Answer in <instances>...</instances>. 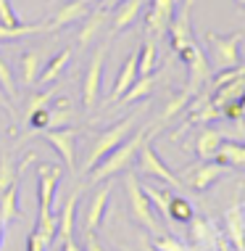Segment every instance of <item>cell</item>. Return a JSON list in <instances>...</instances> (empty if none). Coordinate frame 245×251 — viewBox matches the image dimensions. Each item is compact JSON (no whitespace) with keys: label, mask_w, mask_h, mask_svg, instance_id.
Masks as SVG:
<instances>
[{"label":"cell","mask_w":245,"mask_h":251,"mask_svg":"<svg viewBox=\"0 0 245 251\" xmlns=\"http://www.w3.org/2000/svg\"><path fill=\"white\" fill-rule=\"evenodd\" d=\"M148 135H151V130H148V127L134 130V132L124 140V143H119L111 153L103 156V159H100L98 164H95L90 172H87V175H90V182H106V180L116 177V175H121V172H127V169L134 164L137 151H140L142 140H145Z\"/></svg>","instance_id":"obj_1"},{"label":"cell","mask_w":245,"mask_h":251,"mask_svg":"<svg viewBox=\"0 0 245 251\" xmlns=\"http://www.w3.org/2000/svg\"><path fill=\"white\" fill-rule=\"evenodd\" d=\"M134 127H137V114H129V117L124 119H119L116 125H111L108 130H103L98 135V138L92 140V146H90V153H87V159H85V167H82V172H90V169L98 164L103 156H108L116 148L119 143H124V140L129 138V135L134 132Z\"/></svg>","instance_id":"obj_2"},{"label":"cell","mask_w":245,"mask_h":251,"mask_svg":"<svg viewBox=\"0 0 245 251\" xmlns=\"http://www.w3.org/2000/svg\"><path fill=\"white\" fill-rule=\"evenodd\" d=\"M211 53V69L222 72V69H232V66L240 64V43L243 35L235 32V35H216V32H206L203 35Z\"/></svg>","instance_id":"obj_3"},{"label":"cell","mask_w":245,"mask_h":251,"mask_svg":"<svg viewBox=\"0 0 245 251\" xmlns=\"http://www.w3.org/2000/svg\"><path fill=\"white\" fill-rule=\"evenodd\" d=\"M124 191H127L129 212H132L134 222L158 235V233H161V225H158V220H156V209L151 206V201H148L145 191H142V182L137 180V175H134V172H129L127 177H124Z\"/></svg>","instance_id":"obj_4"},{"label":"cell","mask_w":245,"mask_h":251,"mask_svg":"<svg viewBox=\"0 0 245 251\" xmlns=\"http://www.w3.org/2000/svg\"><path fill=\"white\" fill-rule=\"evenodd\" d=\"M29 135L43 138L47 146L56 148L64 169H69V172L77 169V135H79V130H74L71 125H66V127H45V130H35Z\"/></svg>","instance_id":"obj_5"},{"label":"cell","mask_w":245,"mask_h":251,"mask_svg":"<svg viewBox=\"0 0 245 251\" xmlns=\"http://www.w3.org/2000/svg\"><path fill=\"white\" fill-rule=\"evenodd\" d=\"M177 56H179L182 64L187 66V90L193 93V96H198L203 87L211 82V74H214L206 53H203V48L198 43H190L187 48H182Z\"/></svg>","instance_id":"obj_6"},{"label":"cell","mask_w":245,"mask_h":251,"mask_svg":"<svg viewBox=\"0 0 245 251\" xmlns=\"http://www.w3.org/2000/svg\"><path fill=\"white\" fill-rule=\"evenodd\" d=\"M108 45H111V37L95 48L92 61H90V66H87V72H85V79H82V106H85V111H92L95 103H98L100 82H103V64H106V56H108Z\"/></svg>","instance_id":"obj_7"},{"label":"cell","mask_w":245,"mask_h":251,"mask_svg":"<svg viewBox=\"0 0 245 251\" xmlns=\"http://www.w3.org/2000/svg\"><path fill=\"white\" fill-rule=\"evenodd\" d=\"M137 175L156 177V180L166 182V185H172V188H185V185H182V180L158 159V153H156V148L151 143V135L142 140V146H140V151H137Z\"/></svg>","instance_id":"obj_8"},{"label":"cell","mask_w":245,"mask_h":251,"mask_svg":"<svg viewBox=\"0 0 245 251\" xmlns=\"http://www.w3.org/2000/svg\"><path fill=\"white\" fill-rule=\"evenodd\" d=\"M166 35H169V43H172L174 53H179L190 43H195V37H193V0H179L177 3V11L172 16V24H169Z\"/></svg>","instance_id":"obj_9"},{"label":"cell","mask_w":245,"mask_h":251,"mask_svg":"<svg viewBox=\"0 0 245 251\" xmlns=\"http://www.w3.org/2000/svg\"><path fill=\"white\" fill-rule=\"evenodd\" d=\"M224 175H227V167L211 159V161H198L195 167H187L179 180H182L185 188H190V191L203 193V191H208L214 182H219Z\"/></svg>","instance_id":"obj_10"},{"label":"cell","mask_w":245,"mask_h":251,"mask_svg":"<svg viewBox=\"0 0 245 251\" xmlns=\"http://www.w3.org/2000/svg\"><path fill=\"white\" fill-rule=\"evenodd\" d=\"M177 3H179V0H151V8H148V13H145L148 37H153V40L166 37V29H169V24H172Z\"/></svg>","instance_id":"obj_11"},{"label":"cell","mask_w":245,"mask_h":251,"mask_svg":"<svg viewBox=\"0 0 245 251\" xmlns=\"http://www.w3.org/2000/svg\"><path fill=\"white\" fill-rule=\"evenodd\" d=\"M92 3L95 0H66V3H61L56 8V13H53L50 19H45L47 32H61L64 26H71V24L82 22V19L92 11Z\"/></svg>","instance_id":"obj_12"},{"label":"cell","mask_w":245,"mask_h":251,"mask_svg":"<svg viewBox=\"0 0 245 251\" xmlns=\"http://www.w3.org/2000/svg\"><path fill=\"white\" fill-rule=\"evenodd\" d=\"M111 22V13H108L106 8H100V5H95V8L87 13L85 19H82V26L77 32V45L79 50H87L90 45L95 43V37L103 32V26Z\"/></svg>","instance_id":"obj_13"},{"label":"cell","mask_w":245,"mask_h":251,"mask_svg":"<svg viewBox=\"0 0 245 251\" xmlns=\"http://www.w3.org/2000/svg\"><path fill=\"white\" fill-rule=\"evenodd\" d=\"M142 5H145V0H121V3L113 8V16H111V29H108V37H116L121 35L124 29H129V26H134V22L140 19L142 13Z\"/></svg>","instance_id":"obj_14"},{"label":"cell","mask_w":245,"mask_h":251,"mask_svg":"<svg viewBox=\"0 0 245 251\" xmlns=\"http://www.w3.org/2000/svg\"><path fill=\"white\" fill-rule=\"evenodd\" d=\"M79 201H82V191L69 193V199H66L64 209H61L58 214V222H56V243H64L66 238H74V225H77V209H79Z\"/></svg>","instance_id":"obj_15"},{"label":"cell","mask_w":245,"mask_h":251,"mask_svg":"<svg viewBox=\"0 0 245 251\" xmlns=\"http://www.w3.org/2000/svg\"><path fill=\"white\" fill-rule=\"evenodd\" d=\"M108 196H111V182H100V188L92 193L90 203H87V212H85V230L90 233H98L100 222H103L106 206H108Z\"/></svg>","instance_id":"obj_16"},{"label":"cell","mask_w":245,"mask_h":251,"mask_svg":"<svg viewBox=\"0 0 245 251\" xmlns=\"http://www.w3.org/2000/svg\"><path fill=\"white\" fill-rule=\"evenodd\" d=\"M224 225L232 246L237 251H245V203H235L224 212Z\"/></svg>","instance_id":"obj_17"},{"label":"cell","mask_w":245,"mask_h":251,"mask_svg":"<svg viewBox=\"0 0 245 251\" xmlns=\"http://www.w3.org/2000/svg\"><path fill=\"white\" fill-rule=\"evenodd\" d=\"M137 79V53H129L121 64V69L116 74V82H113L111 93H108V103H119V98L129 90V85Z\"/></svg>","instance_id":"obj_18"},{"label":"cell","mask_w":245,"mask_h":251,"mask_svg":"<svg viewBox=\"0 0 245 251\" xmlns=\"http://www.w3.org/2000/svg\"><path fill=\"white\" fill-rule=\"evenodd\" d=\"M190 238H193V243L200 251H211L214 246H219L222 235L216 233L214 225H211L208 220H203V217H193V220H190Z\"/></svg>","instance_id":"obj_19"},{"label":"cell","mask_w":245,"mask_h":251,"mask_svg":"<svg viewBox=\"0 0 245 251\" xmlns=\"http://www.w3.org/2000/svg\"><path fill=\"white\" fill-rule=\"evenodd\" d=\"M222 140H224V135L219 130H214V127H208V125L200 127L198 138H195V153H198V159L200 161H211L216 156V151H219Z\"/></svg>","instance_id":"obj_20"},{"label":"cell","mask_w":245,"mask_h":251,"mask_svg":"<svg viewBox=\"0 0 245 251\" xmlns=\"http://www.w3.org/2000/svg\"><path fill=\"white\" fill-rule=\"evenodd\" d=\"M47 108V127H66L71 125V117H74V100L66 98V96H56L50 103L45 106Z\"/></svg>","instance_id":"obj_21"},{"label":"cell","mask_w":245,"mask_h":251,"mask_svg":"<svg viewBox=\"0 0 245 251\" xmlns=\"http://www.w3.org/2000/svg\"><path fill=\"white\" fill-rule=\"evenodd\" d=\"M214 161H219L227 169H245V143H235V140H222L219 151H216Z\"/></svg>","instance_id":"obj_22"},{"label":"cell","mask_w":245,"mask_h":251,"mask_svg":"<svg viewBox=\"0 0 245 251\" xmlns=\"http://www.w3.org/2000/svg\"><path fill=\"white\" fill-rule=\"evenodd\" d=\"M24 212L19 209V180L13 182L5 193H0V222H3V227L8 230V225L13 220H22Z\"/></svg>","instance_id":"obj_23"},{"label":"cell","mask_w":245,"mask_h":251,"mask_svg":"<svg viewBox=\"0 0 245 251\" xmlns=\"http://www.w3.org/2000/svg\"><path fill=\"white\" fill-rule=\"evenodd\" d=\"M69 61H71V50L69 48H64V50H58L56 56H53L47 64L40 69V77H37V85H53L56 79L61 77V74L66 72V66H69Z\"/></svg>","instance_id":"obj_24"},{"label":"cell","mask_w":245,"mask_h":251,"mask_svg":"<svg viewBox=\"0 0 245 251\" xmlns=\"http://www.w3.org/2000/svg\"><path fill=\"white\" fill-rule=\"evenodd\" d=\"M243 96H245V77H237V79H232V82H224L222 87H216L214 96H211V103H214L216 108L232 103V100H240L243 103Z\"/></svg>","instance_id":"obj_25"},{"label":"cell","mask_w":245,"mask_h":251,"mask_svg":"<svg viewBox=\"0 0 245 251\" xmlns=\"http://www.w3.org/2000/svg\"><path fill=\"white\" fill-rule=\"evenodd\" d=\"M156 85H158V74H145V77H137L132 85H129V90L119 98V103H137V100L151 96V93L156 90Z\"/></svg>","instance_id":"obj_26"},{"label":"cell","mask_w":245,"mask_h":251,"mask_svg":"<svg viewBox=\"0 0 245 251\" xmlns=\"http://www.w3.org/2000/svg\"><path fill=\"white\" fill-rule=\"evenodd\" d=\"M40 69H43V53L40 50H24L22 53V82L26 87H35L37 85V77H40Z\"/></svg>","instance_id":"obj_27"},{"label":"cell","mask_w":245,"mask_h":251,"mask_svg":"<svg viewBox=\"0 0 245 251\" xmlns=\"http://www.w3.org/2000/svg\"><path fill=\"white\" fill-rule=\"evenodd\" d=\"M40 32H47V24L45 22H37V24H16V26L0 24V43L24 40V37H29V35H40Z\"/></svg>","instance_id":"obj_28"},{"label":"cell","mask_w":245,"mask_h":251,"mask_svg":"<svg viewBox=\"0 0 245 251\" xmlns=\"http://www.w3.org/2000/svg\"><path fill=\"white\" fill-rule=\"evenodd\" d=\"M158 40L148 37L145 43L140 45V53H137V77H145V74H153L156 72V58H158Z\"/></svg>","instance_id":"obj_29"},{"label":"cell","mask_w":245,"mask_h":251,"mask_svg":"<svg viewBox=\"0 0 245 251\" xmlns=\"http://www.w3.org/2000/svg\"><path fill=\"white\" fill-rule=\"evenodd\" d=\"M190 100H193V93H190L187 87H185V90H182V93H177V96H172V98H169V103L163 106V111H161V117H158V122H161V125H163V122L174 119L177 114H182V111H185Z\"/></svg>","instance_id":"obj_30"},{"label":"cell","mask_w":245,"mask_h":251,"mask_svg":"<svg viewBox=\"0 0 245 251\" xmlns=\"http://www.w3.org/2000/svg\"><path fill=\"white\" fill-rule=\"evenodd\" d=\"M19 177L22 175H19V167H13V156L8 151H3L0 153V193L8 191Z\"/></svg>","instance_id":"obj_31"},{"label":"cell","mask_w":245,"mask_h":251,"mask_svg":"<svg viewBox=\"0 0 245 251\" xmlns=\"http://www.w3.org/2000/svg\"><path fill=\"white\" fill-rule=\"evenodd\" d=\"M142 191H145L148 201H151V206L156 212L169 220V201H172V193L163 191V188H156V185H142Z\"/></svg>","instance_id":"obj_32"},{"label":"cell","mask_w":245,"mask_h":251,"mask_svg":"<svg viewBox=\"0 0 245 251\" xmlns=\"http://www.w3.org/2000/svg\"><path fill=\"white\" fill-rule=\"evenodd\" d=\"M0 90L8 96L11 103H16L19 100V85H16V77H13L11 72V64L5 61L3 56H0Z\"/></svg>","instance_id":"obj_33"},{"label":"cell","mask_w":245,"mask_h":251,"mask_svg":"<svg viewBox=\"0 0 245 251\" xmlns=\"http://www.w3.org/2000/svg\"><path fill=\"white\" fill-rule=\"evenodd\" d=\"M195 217L193 206H190L187 199H182V196H172V201H169V220L172 222H187Z\"/></svg>","instance_id":"obj_34"},{"label":"cell","mask_w":245,"mask_h":251,"mask_svg":"<svg viewBox=\"0 0 245 251\" xmlns=\"http://www.w3.org/2000/svg\"><path fill=\"white\" fill-rule=\"evenodd\" d=\"M53 98H56V90H37V93H32L29 100H26V117L35 114V111H40V108H45Z\"/></svg>","instance_id":"obj_35"},{"label":"cell","mask_w":245,"mask_h":251,"mask_svg":"<svg viewBox=\"0 0 245 251\" xmlns=\"http://www.w3.org/2000/svg\"><path fill=\"white\" fill-rule=\"evenodd\" d=\"M153 249L156 251H190L185 243L177 241L174 235H161V233H158V238L153 241Z\"/></svg>","instance_id":"obj_36"},{"label":"cell","mask_w":245,"mask_h":251,"mask_svg":"<svg viewBox=\"0 0 245 251\" xmlns=\"http://www.w3.org/2000/svg\"><path fill=\"white\" fill-rule=\"evenodd\" d=\"M50 249V238H45L40 230H32L26 238V251H47Z\"/></svg>","instance_id":"obj_37"},{"label":"cell","mask_w":245,"mask_h":251,"mask_svg":"<svg viewBox=\"0 0 245 251\" xmlns=\"http://www.w3.org/2000/svg\"><path fill=\"white\" fill-rule=\"evenodd\" d=\"M0 24H8V26L22 24V22H19V16L13 13V8H11L8 0H0Z\"/></svg>","instance_id":"obj_38"},{"label":"cell","mask_w":245,"mask_h":251,"mask_svg":"<svg viewBox=\"0 0 245 251\" xmlns=\"http://www.w3.org/2000/svg\"><path fill=\"white\" fill-rule=\"evenodd\" d=\"M0 108H5L11 117V132H16V111H13V103L8 100V96H5L3 90H0Z\"/></svg>","instance_id":"obj_39"},{"label":"cell","mask_w":245,"mask_h":251,"mask_svg":"<svg viewBox=\"0 0 245 251\" xmlns=\"http://www.w3.org/2000/svg\"><path fill=\"white\" fill-rule=\"evenodd\" d=\"M85 251H106L103 246H100L98 235L90 233V230H85Z\"/></svg>","instance_id":"obj_40"},{"label":"cell","mask_w":245,"mask_h":251,"mask_svg":"<svg viewBox=\"0 0 245 251\" xmlns=\"http://www.w3.org/2000/svg\"><path fill=\"white\" fill-rule=\"evenodd\" d=\"M61 251H85V249H82L74 238H66L64 243H61Z\"/></svg>","instance_id":"obj_41"},{"label":"cell","mask_w":245,"mask_h":251,"mask_svg":"<svg viewBox=\"0 0 245 251\" xmlns=\"http://www.w3.org/2000/svg\"><path fill=\"white\" fill-rule=\"evenodd\" d=\"M95 3H98L100 8H106V11H113V8L121 3V0H95Z\"/></svg>","instance_id":"obj_42"},{"label":"cell","mask_w":245,"mask_h":251,"mask_svg":"<svg viewBox=\"0 0 245 251\" xmlns=\"http://www.w3.org/2000/svg\"><path fill=\"white\" fill-rule=\"evenodd\" d=\"M237 132H240V140L245 143V117H243V119H237Z\"/></svg>","instance_id":"obj_43"},{"label":"cell","mask_w":245,"mask_h":251,"mask_svg":"<svg viewBox=\"0 0 245 251\" xmlns=\"http://www.w3.org/2000/svg\"><path fill=\"white\" fill-rule=\"evenodd\" d=\"M216 249H219V251H229V246H227V241H224V238H219V246H216Z\"/></svg>","instance_id":"obj_44"},{"label":"cell","mask_w":245,"mask_h":251,"mask_svg":"<svg viewBox=\"0 0 245 251\" xmlns=\"http://www.w3.org/2000/svg\"><path fill=\"white\" fill-rule=\"evenodd\" d=\"M3 235H5V227H3V222H0V246H3Z\"/></svg>","instance_id":"obj_45"},{"label":"cell","mask_w":245,"mask_h":251,"mask_svg":"<svg viewBox=\"0 0 245 251\" xmlns=\"http://www.w3.org/2000/svg\"><path fill=\"white\" fill-rule=\"evenodd\" d=\"M235 3H237V8H243V11H245V0H235Z\"/></svg>","instance_id":"obj_46"},{"label":"cell","mask_w":245,"mask_h":251,"mask_svg":"<svg viewBox=\"0 0 245 251\" xmlns=\"http://www.w3.org/2000/svg\"><path fill=\"white\" fill-rule=\"evenodd\" d=\"M145 251H156V249H153V246H151V249H145Z\"/></svg>","instance_id":"obj_47"},{"label":"cell","mask_w":245,"mask_h":251,"mask_svg":"<svg viewBox=\"0 0 245 251\" xmlns=\"http://www.w3.org/2000/svg\"><path fill=\"white\" fill-rule=\"evenodd\" d=\"M243 106H245V96H243Z\"/></svg>","instance_id":"obj_48"}]
</instances>
